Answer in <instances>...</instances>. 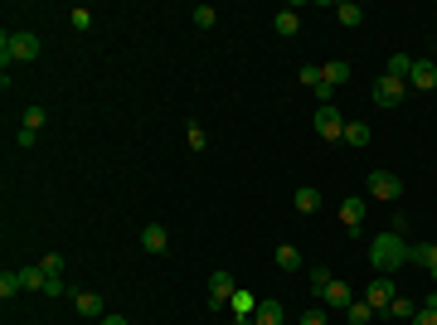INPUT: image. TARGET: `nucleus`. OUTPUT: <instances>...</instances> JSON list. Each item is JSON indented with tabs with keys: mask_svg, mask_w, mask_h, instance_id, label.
<instances>
[{
	"mask_svg": "<svg viewBox=\"0 0 437 325\" xmlns=\"http://www.w3.org/2000/svg\"><path fill=\"white\" fill-rule=\"evenodd\" d=\"M369 262H374V272H379V277H394V272L409 262V243H404V233H394V228H389V233H379V238L369 243Z\"/></svg>",
	"mask_w": 437,
	"mask_h": 325,
	"instance_id": "1",
	"label": "nucleus"
},
{
	"mask_svg": "<svg viewBox=\"0 0 437 325\" xmlns=\"http://www.w3.org/2000/svg\"><path fill=\"white\" fill-rule=\"evenodd\" d=\"M39 34L34 29H5L0 34V58H5V68H10V58L15 63H29V58H39Z\"/></svg>",
	"mask_w": 437,
	"mask_h": 325,
	"instance_id": "2",
	"label": "nucleus"
},
{
	"mask_svg": "<svg viewBox=\"0 0 437 325\" xmlns=\"http://www.w3.org/2000/svg\"><path fill=\"white\" fill-rule=\"evenodd\" d=\"M369 199L399 204V199H404V180H399L394 170H369Z\"/></svg>",
	"mask_w": 437,
	"mask_h": 325,
	"instance_id": "3",
	"label": "nucleus"
},
{
	"mask_svg": "<svg viewBox=\"0 0 437 325\" xmlns=\"http://www.w3.org/2000/svg\"><path fill=\"white\" fill-rule=\"evenodd\" d=\"M316 132H321V141H340V136H345V117H340L335 102L316 107Z\"/></svg>",
	"mask_w": 437,
	"mask_h": 325,
	"instance_id": "4",
	"label": "nucleus"
},
{
	"mask_svg": "<svg viewBox=\"0 0 437 325\" xmlns=\"http://www.w3.org/2000/svg\"><path fill=\"white\" fill-rule=\"evenodd\" d=\"M233 292H238V282H233L228 272H209V311H223Z\"/></svg>",
	"mask_w": 437,
	"mask_h": 325,
	"instance_id": "5",
	"label": "nucleus"
},
{
	"mask_svg": "<svg viewBox=\"0 0 437 325\" xmlns=\"http://www.w3.org/2000/svg\"><path fill=\"white\" fill-rule=\"evenodd\" d=\"M399 297V287H394V277H374V282H369V287H364V301H369V306H374V311H389V301Z\"/></svg>",
	"mask_w": 437,
	"mask_h": 325,
	"instance_id": "6",
	"label": "nucleus"
},
{
	"mask_svg": "<svg viewBox=\"0 0 437 325\" xmlns=\"http://www.w3.org/2000/svg\"><path fill=\"white\" fill-rule=\"evenodd\" d=\"M409 87H413V92H433V87H437V63H433V58H413Z\"/></svg>",
	"mask_w": 437,
	"mask_h": 325,
	"instance_id": "7",
	"label": "nucleus"
},
{
	"mask_svg": "<svg viewBox=\"0 0 437 325\" xmlns=\"http://www.w3.org/2000/svg\"><path fill=\"white\" fill-rule=\"evenodd\" d=\"M404 97H409V82H399V78H379L374 82V102H379V107H399Z\"/></svg>",
	"mask_w": 437,
	"mask_h": 325,
	"instance_id": "8",
	"label": "nucleus"
},
{
	"mask_svg": "<svg viewBox=\"0 0 437 325\" xmlns=\"http://www.w3.org/2000/svg\"><path fill=\"white\" fill-rule=\"evenodd\" d=\"M141 247L156 252V257L170 252V233H165V223H146V228H141Z\"/></svg>",
	"mask_w": 437,
	"mask_h": 325,
	"instance_id": "9",
	"label": "nucleus"
},
{
	"mask_svg": "<svg viewBox=\"0 0 437 325\" xmlns=\"http://www.w3.org/2000/svg\"><path fill=\"white\" fill-rule=\"evenodd\" d=\"M228 311H233L238 321H253V316H258V297H253L248 287H238V292L228 297Z\"/></svg>",
	"mask_w": 437,
	"mask_h": 325,
	"instance_id": "10",
	"label": "nucleus"
},
{
	"mask_svg": "<svg viewBox=\"0 0 437 325\" xmlns=\"http://www.w3.org/2000/svg\"><path fill=\"white\" fill-rule=\"evenodd\" d=\"M73 306H78L88 321H102V316H107V306H102V297H98V292H73Z\"/></svg>",
	"mask_w": 437,
	"mask_h": 325,
	"instance_id": "11",
	"label": "nucleus"
},
{
	"mask_svg": "<svg viewBox=\"0 0 437 325\" xmlns=\"http://www.w3.org/2000/svg\"><path fill=\"white\" fill-rule=\"evenodd\" d=\"M292 209H297V214H316V209H321V190L301 185V190L292 194Z\"/></svg>",
	"mask_w": 437,
	"mask_h": 325,
	"instance_id": "12",
	"label": "nucleus"
},
{
	"mask_svg": "<svg viewBox=\"0 0 437 325\" xmlns=\"http://www.w3.org/2000/svg\"><path fill=\"white\" fill-rule=\"evenodd\" d=\"M409 262H418V267L437 272V243H409Z\"/></svg>",
	"mask_w": 437,
	"mask_h": 325,
	"instance_id": "13",
	"label": "nucleus"
},
{
	"mask_svg": "<svg viewBox=\"0 0 437 325\" xmlns=\"http://www.w3.org/2000/svg\"><path fill=\"white\" fill-rule=\"evenodd\" d=\"M409 73H413V54H389V63H384V78L409 82Z\"/></svg>",
	"mask_w": 437,
	"mask_h": 325,
	"instance_id": "14",
	"label": "nucleus"
},
{
	"mask_svg": "<svg viewBox=\"0 0 437 325\" xmlns=\"http://www.w3.org/2000/svg\"><path fill=\"white\" fill-rule=\"evenodd\" d=\"M321 301H326V306H335V311H345V306H350V287H345V282H340V277H335V282H330L326 292H321Z\"/></svg>",
	"mask_w": 437,
	"mask_h": 325,
	"instance_id": "15",
	"label": "nucleus"
},
{
	"mask_svg": "<svg viewBox=\"0 0 437 325\" xmlns=\"http://www.w3.org/2000/svg\"><path fill=\"white\" fill-rule=\"evenodd\" d=\"M321 73H326L330 87H345V82H350V63H345V58H330V63H321Z\"/></svg>",
	"mask_w": 437,
	"mask_h": 325,
	"instance_id": "16",
	"label": "nucleus"
},
{
	"mask_svg": "<svg viewBox=\"0 0 437 325\" xmlns=\"http://www.w3.org/2000/svg\"><path fill=\"white\" fill-rule=\"evenodd\" d=\"M20 282H25V292H44V287H49V272L39 267V262H29V267H20Z\"/></svg>",
	"mask_w": 437,
	"mask_h": 325,
	"instance_id": "17",
	"label": "nucleus"
},
{
	"mask_svg": "<svg viewBox=\"0 0 437 325\" xmlns=\"http://www.w3.org/2000/svg\"><path fill=\"white\" fill-rule=\"evenodd\" d=\"M340 223H345L350 233H359V223H364V204H359V199H345V204H340Z\"/></svg>",
	"mask_w": 437,
	"mask_h": 325,
	"instance_id": "18",
	"label": "nucleus"
},
{
	"mask_svg": "<svg viewBox=\"0 0 437 325\" xmlns=\"http://www.w3.org/2000/svg\"><path fill=\"white\" fill-rule=\"evenodd\" d=\"M253 325H282V301H258V316H253Z\"/></svg>",
	"mask_w": 437,
	"mask_h": 325,
	"instance_id": "19",
	"label": "nucleus"
},
{
	"mask_svg": "<svg viewBox=\"0 0 437 325\" xmlns=\"http://www.w3.org/2000/svg\"><path fill=\"white\" fill-rule=\"evenodd\" d=\"M384 316H394V321H409V325H413V316H418V301H409V297H394Z\"/></svg>",
	"mask_w": 437,
	"mask_h": 325,
	"instance_id": "20",
	"label": "nucleus"
},
{
	"mask_svg": "<svg viewBox=\"0 0 437 325\" xmlns=\"http://www.w3.org/2000/svg\"><path fill=\"white\" fill-rule=\"evenodd\" d=\"M345 316H350V325H374L379 311H374L369 301H350V306H345Z\"/></svg>",
	"mask_w": 437,
	"mask_h": 325,
	"instance_id": "21",
	"label": "nucleus"
},
{
	"mask_svg": "<svg viewBox=\"0 0 437 325\" xmlns=\"http://www.w3.org/2000/svg\"><path fill=\"white\" fill-rule=\"evenodd\" d=\"M273 29L282 34V39H292V34L301 29V15L297 10H282V15H273Z\"/></svg>",
	"mask_w": 437,
	"mask_h": 325,
	"instance_id": "22",
	"label": "nucleus"
},
{
	"mask_svg": "<svg viewBox=\"0 0 437 325\" xmlns=\"http://www.w3.org/2000/svg\"><path fill=\"white\" fill-rule=\"evenodd\" d=\"M273 257H277V267H282V272H301V247L282 243V247L273 252Z\"/></svg>",
	"mask_w": 437,
	"mask_h": 325,
	"instance_id": "23",
	"label": "nucleus"
},
{
	"mask_svg": "<svg viewBox=\"0 0 437 325\" xmlns=\"http://www.w3.org/2000/svg\"><path fill=\"white\" fill-rule=\"evenodd\" d=\"M335 20L345 29H359V20H364V10H359L355 0H345V5H335Z\"/></svg>",
	"mask_w": 437,
	"mask_h": 325,
	"instance_id": "24",
	"label": "nucleus"
},
{
	"mask_svg": "<svg viewBox=\"0 0 437 325\" xmlns=\"http://www.w3.org/2000/svg\"><path fill=\"white\" fill-rule=\"evenodd\" d=\"M369 136H374V132H369L364 122H345V136H340V141H350V146L359 151V146H369Z\"/></svg>",
	"mask_w": 437,
	"mask_h": 325,
	"instance_id": "25",
	"label": "nucleus"
},
{
	"mask_svg": "<svg viewBox=\"0 0 437 325\" xmlns=\"http://www.w3.org/2000/svg\"><path fill=\"white\" fill-rule=\"evenodd\" d=\"M44 122H49V112L39 107V102H29V107H25V117H20V127H25V132H39Z\"/></svg>",
	"mask_w": 437,
	"mask_h": 325,
	"instance_id": "26",
	"label": "nucleus"
},
{
	"mask_svg": "<svg viewBox=\"0 0 437 325\" xmlns=\"http://www.w3.org/2000/svg\"><path fill=\"white\" fill-rule=\"evenodd\" d=\"M15 292H25V282H20V272L5 267V272H0V301H10Z\"/></svg>",
	"mask_w": 437,
	"mask_h": 325,
	"instance_id": "27",
	"label": "nucleus"
},
{
	"mask_svg": "<svg viewBox=\"0 0 437 325\" xmlns=\"http://www.w3.org/2000/svg\"><path fill=\"white\" fill-rule=\"evenodd\" d=\"M190 20H194V29H214L218 25V10H214V5H194Z\"/></svg>",
	"mask_w": 437,
	"mask_h": 325,
	"instance_id": "28",
	"label": "nucleus"
},
{
	"mask_svg": "<svg viewBox=\"0 0 437 325\" xmlns=\"http://www.w3.org/2000/svg\"><path fill=\"white\" fill-rule=\"evenodd\" d=\"M68 25L78 29V34H88V29H93V10H88V5H73V10H68Z\"/></svg>",
	"mask_w": 437,
	"mask_h": 325,
	"instance_id": "29",
	"label": "nucleus"
},
{
	"mask_svg": "<svg viewBox=\"0 0 437 325\" xmlns=\"http://www.w3.org/2000/svg\"><path fill=\"white\" fill-rule=\"evenodd\" d=\"M301 87H321V82H326V73H321V63H301Z\"/></svg>",
	"mask_w": 437,
	"mask_h": 325,
	"instance_id": "30",
	"label": "nucleus"
},
{
	"mask_svg": "<svg viewBox=\"0 0 437 325\" xmlns=\"http://www.w3.org/2000/svg\"><path fill=\"white\" fill-rule=\"evenodd\" d=\"M306 282H311V292L321 297V292H326L330 282H335V272H330V267H311V277H306Z\"/></svg>",
	"mask_w": 437,
	"mask_h": 325,
	"instance_id": "31",
	"label": "nucleus"
},
{
	"mask_svg": "<svg viewBox=\"0 0 437 325\" xmlns=\"http://www.w3.org/2000/svg\"><path fill=\"white\" fill-rule=\"evenodd\" d=\"M185 141H190V151H204V146H209V136H204V127H199V122H190V127H185Z\"/></svg>",
	"mask_w": 437,
	"mask_h": 325,
	"instance_id": "32",
	"label": "nucleus"
},
{
	"mask_svg": "<svg viewBox=\"0 0 437 325\" xmlns=\"http://www.w3.org/2000/svg\"><path fill=\"white\" fill-rule=\"evenodd\" d=\"M39 267L49 272V277H63V252H49V257H39Z\"/></svg>",
	"mask_w": 437,
	"mask_h": 325,
	"instance_id": "33",
	"label": "nucleus"
},
{
	"mask_svg": "<svg viewBox=\"0 0 437 325\" xmlns=\"http://www.w3.org/2000/svg\"><path fill=\"white\" fill-rule=\"evenodd\" d=\"M301 325H326V306H311V311L301 316Z\"/></svg>",
	"mask_w": 437,
	"mask_h": 325,
	"instance_id": "34",
	"label": "nucleus"
},
{
	"mask_svg": "<svg viewBox=\"0 0 437 325\" xmlns=\"http://www.w3.org/2000/svg\"><path fill=\"white\" fill-rule=\"evenodd\" d=\"M68 287H63V277H49V287H44V297H63Z\"/></svg>",
	"mask_w": 437,
	"mask_h": 325,
	"instance_id": "35",
	"label": "nucleus"
},
{
	"mask_svg": "<svg viewBox=\"0 0 437 325\" xmlns=\"http://www.w3.org/2000/svg\"><path fill=\"white\" fill-rule=\"evenodd\" d=\"M98 325H127V316H102Z\"/></svg>",
	"mask_w": 437,
	"mask_h": 325,
	"instance_id": "36",
	"label": "nucleus"
},
{
	"mask_svg": "<svg viewBox=\"0 0 437 325\" xmlns=\"http://www.w3.org/2000/svg\"><path fill=\"white\" fill-rule=\"evenodd\" d=\"M233 325H253V321H233Z\"/></svg>",
	"mask_w": 437,
	"mask_h": 325,
	"instance_id": "37",
	"label": "nucleus"
},
{
	"mask_svg": "<svg viewBox=\"0 0 437 325\" xmlns=\"http://www.w3.org/2000/svg\"><path fill=\"white\" fill-rule=\"evenodd\" d=\"M433 282H437V272H433Z\"/></svg>",
	"mask_w": 437,
	"mask_h": 325,
	"instance_id": "38",
	"label": "nucleus"
},
{
	"mask_svg": "<svg viewBox=\"0 0 437 325\" xmlns=\"http://www.w3.org/2000/svg\"><path fill=\"white\" fill-rule=\"evenodd\" d=\"M433 63H437V54H433Z\"/></svg>",
	"mask_w": 437,
	"mask_h": 325,
	"instance_id": "39",
	"label": "nucleus"
}]
</instances>
